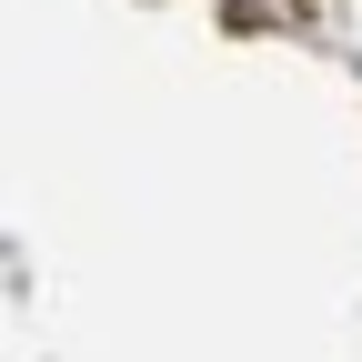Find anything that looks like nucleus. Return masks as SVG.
Wrapping results in <instances>:
<instances>
[]
</instances>
